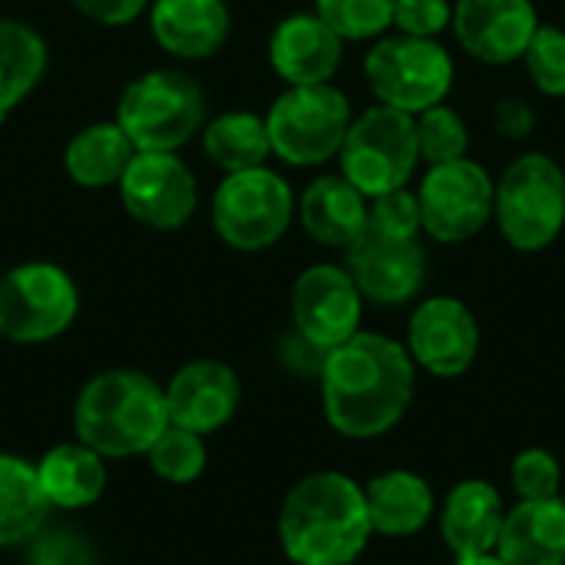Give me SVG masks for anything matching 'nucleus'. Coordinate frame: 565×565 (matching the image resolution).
<instances>
[{
	"label": "nucleus",
	"instance_id": "f257e3e1",
	"mask_svg": "<svg viewBox=\"0 0 565 565\" xmlns=\"http://www.w3.org/2000/svg\"><path fill=\"white\" fill-rule=\"evenodd\" d=\"M318 384L328 424L348 440H374L411 411L417 364L401 341L358 331L324 354Z\"/></svg>",
	"mask_w": 565,
	"mask_h": 565
},
{
	"label": "nucleus",
	"instance_id": "4468645a",
	"mask_svg": "<svg viewBox=\"0 0 565 565\" xmlns=\"http://www.w3.org/2000/svg\"><path fill=\"white\" fill-rule=\"evenodd\" d=\"M344 255V268L351 271L364 301L381 308H401L414 301L427 285V252L420 238H394L364 225Z\"/></svg>",
	"mask_w": 565,
	"mask_h": 565
},
{
	"label": "nucleus",
	"instance_id": "a211bd4d",
	"mask_svg": "<svg viewBox=\"0 0 565 565\" xmlns=\"http://www.w3.org/2000/svg\"><path fill=\"white\" fill-rule=\"evenodd\" d=\"M341 56H344V40L318 13L285 17L268 40L271 70L288 86L331 83V76L341 66Z\"/></svg>",
	"mask_w": 565,
	"mask_h": 565
},
{
	"label": "nucleus",
	"instance_id": "b1692460",
	"mask_svg": "<svg viewBox=\"0 0 565 565\" xmlns=\"http://www.w3.org/2000/svg\"><path fill=\"white\" fill-rule=\"evenodd\" d=\"M106 457H99L83 440L60 444L36 463V480L50 507L83 510L106 493Z\"/></svg>",
	"mask_w": 565,
	"mask_h": 565
},
{
	"label": "nucleus",
	"instance_id": "a19ab883",
	"mask_svg": "<svg viewBox=\"0 0 565 565\" xmlns=\"http://www.w3.org/2000/svg\"><path fill=\"white\" fill-rule=\"evenodd\" d=\"M563 500H565V490H563Z\"/></svg>",
	"mask_w": 565,
	"mask_h": 565
},
{
	"label": "nucleus",
	"instance_id": "6ab92c4d",
	"mask_svg": "<svg viewBox=\"0 0 565 565\" xmlns=\"http://www.w3.org/2000/svg\"><path fill=\"white\" fill-rule=\"evenodd\" d=\"M507 520V503L503 493L487 483V480H460L450 487V493L440 503L437 523L447 550L454 559H470V556H487L497 550L500 530Z\"/></svg>",
	"mask_w": 565,
	"mask_h": 565
},
{
	"label": "nucleus",
	"instance_id": "58836bf2",
	"mask_svg": "<svg viewBox=\"0 0 565 565\" xmlns=\"http://www.w3.org/2000/svg\"><path fill=\"white\" fill-rule=\"evenodd\" d=\"M33 565H89L83 546L70 536H50L40 543Z\"/></svg>",
	"mask_w": 565,
	"mask_h": 565
},
{
	"label": "nucleus",
	"instance_id": "0eeeda50",
	"mask_svg": "<svg viewBox=\"0 0 565 565\" xmlns=\"http://www.w3.org/2000/svg\"><path fill=\"white\" fill-rule=\"evenodd\" d=\"M354 113L348 96L331 83L288 86L268 109L265 126L271 152L298 169L324 166L341 152Z\"/></svg>",
	"mask_w": 565,
	"mask_h": 565
},
{
	"label": "nucleus",
	"instance_id": "aec40b11",
	"mask_svg": "<svg viewBox=\"0 0 565 565\" xmlns=\"http://www.w3.org/2000/svg\"><path fill=\"white\" fill-rule=\"evenodd\" d=\"M152 40L179 60L215 56L232 33L225 0H149Z\"/></svg>",
	"mask_w": 565,
	"mask_h": 565
},
{
	"label": "nucleus",
	"instance_id": "2f4dec72",
	"mask_svg": "<svg viewBox=\"0 0 565 565\" xmlns=\"http://www.w3.org/2000/svg\"><path fill=\"white\" fill-rule=\"evenodd\" d=\"M526 73L533 79V86L550 96V99H563L565 96V30L553 23H540L526 53H523Z\"/></svg>",
	"mask_w": 565,
	"mask_h": 565
},
{
	"label": "nucleus",
	"instance_id": "4be33fe9",
	"mask_svg": "<svg viewBox=\"0 0 565 565\" xmlns=\"http://www.w3.org/2000/svg\"><path fill=\"white\" fill-rule=\"evenodd\" d=\"M364 503H367L371 530L391 540L417 536L424 526H430L437 513V497L430 483L414 470L377 473L364 487Z\"/></svg>",
	"mask_w": 565,
	"mask_h": 565
},
{
	"label": "nucleus",
	"instance_id": "f3484780",
	"mask_svg": "<svg viewBox=\"0 0 565 565\" xmlns=\"http://www.w3.org/2000/svg\"><path fill=\"white\" fill-rule=\"evenodd\" d=\"M242 401L238 374L222 361H192L175 371L166 384L169 424L185 427L199 437L225 427Z\"/></svg>",
	"mask_w": 565,
	"mask_h": 565
},
{
	"label": "nucleus",
	"instance_id": "f704fd0d",
	"mask_svg": "<svg viewBox=\"0 0 565 565\" xmlns=\"http://www.w3.org/2000/svg\"><path fill=\"white\" fill-rule=\"evenodd\" d=\"M454 3L450 0H397L394 3V26L407 36L437 40L444 30H450Z\"/></svg>",
	"mask_w": 565,
	"mask_h": 565
},
{
	"label": "nucleus",
	"instance_id": "7ed1b4c3",
	"mask_svg": "<svg viewBox=\"0 0 565 565\" xmlns=\"http://www.w3.org/2000/svg\"><path fill=\"white\" fill-rule=\"evenodd\" d=\"M73 427L99 457L146 454L169 427L166 387L142 371L96 374L76 397Z\"/></svg>",
	"mask_w": 565,
	"mask_h": 565
},
{
	"label": "nucleus",
	"instance_id": "5701e85b",
	"mask_svg": "<svg viewBox=\"0 0 565 565\" xmlns=\"http://www.w3.org/2000/svg\"><path fill=\"white\" fill-rule=\"evenodd\" d=\"M298 218L318 245L348 248L367 225V199L344 175H318L298 202Z\"/></svg>",
	"mask_w": 565,
	"mask_h": 565
},
{
	"label": "nucleus",
	"instance_id": "393cba45",
	"mask_svg": "<svg viewBox=\"0 0 565 565\" xmlns=\"http://www.w3.org/2000/svg\"><path fill=\"white\" fill-rule=\"evenodd\" d=\"M132 156H136V146L119 129V122L109 119V122H93V126L79 129L66 142L63 166L76 185L106 189V185H119Z\"/></svg>",
	"mask_w": 565,
	"mask_h": 565
},
{
	"label": "nucleus",
	"instance_id": "6e6552de",
	"mask_svg": "<svg viewBox=\"0 0 565 565\" xmlns=\"http://www.w3.org/2000/svg\"><path fill=\"white\" fill-rule=\"evenodd\" d=\"M364 79L381 106L417 116L447 99L454 86V56L437 40L407 33L377 36L364 56Z\"/></svg>",
	"mask_w": 565,
	"mask_h": 565
},
{
	"label": "nucleus",
	"instance_id": "f8f14e48",
	"mask_svg": "<svg viewBox=\"0 0 565 565\" xmlns=\"http://www.w3.org/2000/svg\"><path fill=\"white\" fill-rule=\"evenodd\" d=\"M116 189L126 212L159 232L182 228L199 205L195 175L175 152H136Z\"/></svg>",
	"mask_w": 565,
	"mask_h": 565
},
{
	"label": "nucleus",
	"instance_id": "c85d7f7f",
	"mask_svg": "<svg viewBox=\"0 0 565 565\" xmlns=\"http://www.w3.org/2000/svg\"><path fill=\"white\" fill-rule=\"evenodd\" d=\"M414 126H417V149H420V159L427 166H444V162L467 159L470 129H467L463 116L454 106L437 103V106L417 113Z\"/></svg>",
	"mask_w": 565,
	"mask_h": 565
},
{
	"label": "nucleus",
	"instance_id": "dca6fc26",
	"mask_svg": "<svg viewBox=\"0 0 565 565\" xmlns=\"http://www.w3.org/2000/svg\"><path fill=\"white\" fill-rule=\"evenodd\" d=\"M540 13L533 0H457L450 30L467 56L487 66H510L523 60Z\"/></svg>",
	"mask_w": 565,
	"mask_h": 565
},
{
	"label": "nucleus",
	"instance_id": "9b49d317",
	"mask_svg": "<svg viewBox=\"0 0 565 565\" xmlns=\"http://www.w3.org/2000/svg\"><path fill=\"white\" fill-rule=\"evenodd\" d=\"M493 189L497 182L473 159L430 166L417 189L424 235L437 245H463L477 238L493 218Z\"/></svg>",
	"mask_w": 565,
	"mask_h": 565
},
{
	"label": "nucleus",
	"instance_id": "4c0bfd02",
	"mask_svg": "<svg viewBox=\"0 0 565 565\" xmlns=\"http://www.w3.org/2000/svg\"><path fill=\"white\" fill-rule=\"evenodd\" d=\"M324 348H318V344H311L308 338H301L298 331H291L285 341H281V361H285V367H291L295 374H311V377H318L321 374V367H324Z\"/></svg>",
	"mask_w": 565,
	"mask_h": 565
},
{
	"label": "nucleus",
	"instance_id": "cd10ccee",
	"mask_svg": "<svg viewBox=\"0 0 565 565\" xmlns=\"http://www.w3.org/2000/svg\"><path fill=\"white\" fill-rule=\"evenodd\" d=\"M46 73L43 36L20 23L0 17V122L36 89Z\"/></svg>",
	"mask_w": 565,
	"mask_h": 565
},
{
	"label": "nucleus",
	"instance_id": "ea45409f",
	"mask_svg": "<svg viewBox=\"0 0 565 565\" xmlns=\"http://www.w3.org/2000/svg\"><path fill=\"white\" fill-rule=\"evenodd\" d=\"M454 565H507L497 553H487V556H470V559H457Z\"/></svg>",
	"mask_w": 565,
	"mask_h": 565
},
{
	"label": "nucleus",
	"instance_id": "412c9836",
	"mask_svg": "<svg viewBox=\"0 0 565 565\" xmlns=\"http://www.w3.org/2000/svg\"><path fill=\"white\" fill-rule=\"evenodd\" d=\"M507 565H565V500H520L507 510L497 550Z\"/></svg>",
	"mask_w": 565,
	"mask_h": 565
},
{
	"label": "nucleus",
	"instance_id": "e433bc0d",
	"mask_svg": "<svg viewBox=\"0 0 565 565\" xmlns=\"http://www.w3.org/2000/svg\"><path fill=\"white\" fill-rule=\"evenodd\" d=\"M73 7L89 17L93 23H103V26H122L129 20H136L149 0H73Z\"/></svg>",
	"mask_w": 565,
	"mask_h": 565
},
{
	"label": "nucleus",
	"instance_id": "9d476101",
	"mask_svg": "<svg viewBox=\"0 0 565 565\" xmlns=\"http://www.w3.org/2000/svg\"><path fill=\"white\" fill-rule=\"evenodd\" d=\"M76 311V281L53 262H23L0 278V338L13 344L60 338Z\"/></svg>",
	"mask_w": 565,
	"mask_h": 565
},
{
	"label": "nucleus",
	"instance_id": "7c9ffc66",
	"mask_svg": "<svg viewBox=\"0 0 565 565\" xmlns=\"http://www.w3.org/2000/svg\"><path fill=\"white\" fill-rule=\"evenodd\" d=\"M397 0H315V13L341 40H377L394 26Z\"/></svg>",
	"mask_w": 565,
	"mask_h": 565
},
{
	"label": "nucleus",
	"instance_id": "c9c22d12",
	"mask_svg": "<svg viewBox=\"0 0 565 565\" xmlns=\"http://www.w3.org/2000/svg\"><path fill=\"white\" fill-rule=\"evenodd\" d=\"M493 122H497V132H500L503 139L520 142V139L533 136V129H536V113H533V106H530L526 99L507 96V99H500V106H497V113H493Z\"/></svg>",
	"mask_w": 565,
	"mask_h": 565
},
{
	"label": "nucleus",
	"instance_id": "bb28decb",
	"mask_svg": "<svg viewBox=\"0 0 565 565\" xmlns=\"http://www.w3.org/2000/svg\"><path fill=\"white\" fill-rule=\"evenodd\" d=\"M202 149L215 169L228 172H245L255 166H265L271 156V139L265 116L248 113V109H228L218 113L212 122L202 126Z\"/></svg>",
	"mask_w": 565,
	"mask_h": 565
},
{
	"label": "nucleus",
	"instance_id": "2eb2a0df",
	"mask_svg": "<svg viewBox=\"0 0 565 565\" xmlns=\"http://www.w3.org/2000/svg\"><path fill=\"white\" fill-rule=\"evenodd\" d=\"M364 295L341 265H311L291 288V321L301 338L331 351L361 331Z\"/></svg>",
	"mask_w": 565,
	"mask_h": 565
},
{
	"label": "nucleus",
	"instance_id": "20e7f679",
	"mask_svg": "<svg viewBox=\"0 0 565 565\" xmlns=\"http://www.w3.org/2000/svg\"><path fill=\"white\" fill-rule=\"evenodd\" d=\"M493 218L516 252H543L565 228V172L546 152L513 159L493 189Z\"/></svg>",
	"mask_w": 565,
	"mask_h": 565
},
{
	"label": "nucleus",
	"instance_id": "f03ea898",
	"mask_svg": "<svg viewBox=\"0 0 565 565\" xmlns=\"http://www.w3.org/2000/svg\"><path fill=\"white\" fill-rule=\"evenodd\" d=\"M371 536L364 487L338 470L298 480L278 513V543L295 565H354Z\"/></svg>",
	"mask_w": 565,
	"mask_h": 565
},
{
	"label": "nucleus",
	"instance_id": "423d86ee",
	"mask_svg": "<svg viewBox=\"0 0 565 565\" xmlns=\"http://www.w3.org/2000/svg\"><path fill=\"white\" fill-rule=\"evenodd\" d=\"M338 159L341 175L364 199L404 189L420 162L414 116L381 103L364 109L361 116L351 119Z\"/></svg>",
	"mask_w": 565,
	"mask_h": 565
},
{
	"label": "nucleus",
	"instance_id": "39448f33",
	"mask_svg": "<svg viewBox=\"0 0 565 565\" xmlns=\"http://www.w3.org/2000/svg\"><path fill=\"white\" fill-rule=\"evenodd\" d=\"M116 122L136 152H175L205 126V96L179 70H152L132 79L116 106Z\"/></svg>",
	"mask_w": 565,
	"mask_h": 565
},
{
	"label": "nucleus",
	"instance_id": "72a5a7b5",
	"mask_svg": "<svg viewBox=\"0 0 565 565\" xmlns=\"http://www.w3.org/2000/svg\"><path fill=\"white\" fill-rule=\"evenodd\" d=\"M367 228H374L381 235H394V238H420L424 222H420L417 192H411L404 185V189H394V192H384V195L371 199Z\"/></svg>",
	"mask_w": 565,
	"mask_h": 565
},
{
	"label": "nucleus",
	"instance_id": "1a4fd4ad",
	"mask_svg": "<svg viewBox=\"0 0 565 565\" xmlns=\"http://www.w3.org/2000/svg\"><path fill=\"white\" fill-rule=\"evenodd\" d=\"M295 218L291 185L268 166L228 172L212 199V225L228 248L262 252L285 238Z\"/></svg>",
	"mask_w": 565,
	"mask_h": 565
},
{
	"label": "nucleus",
	"instance_id": "c756f323",
	"mask_svg": "<svg viewBox=\"0 0 565 565\" xmlns=\"http://www.w3.org/2000/svg\"><path fill=\"white\" fill-rule=\"evenodd\" d=\"M146 460H149V470L156 477H162L166 483L182 487V483H192V480L202 477L209 454H205V444H202L199 434L169 424L159 434V440L146 450Z\"/></svg>",
	"mask_w": 565,
	"mask_h": 565
},
{
	"label": "nucleus",
	"instance_id": "a878e982",
	"mask_svg": "<svg viewBox=\"0 0 565 565\" xmlns=\"http://www.w3.org/2000/svg\"><path fill=\"white\" fill-rule=\"evenodd\" d=\"M50 503L40 490L36 467L0 454V550L33 540L46 523Z\"/></svg>",
	"mask_w": 565,
	"mask_h": 565
},
{
	"label": "nucleus",
	"instance_id": "473e14b6",
	"mask_svg": "<svg viewBox=\"0 0 565 565\" xmlns=\"http://www.w3.org/2000/svg\"><path fill=\"white\" fill-rule=\"evenodd\" d=\"M510 490L516 500H553L563 497V467L543 447H526L510 463Z\"/></svg>",
	"mask_w": 565,
	"mask_h": 565
},
{
	"label": "nucleus",
	"instance_id": "ddd939ff",
	"mask_svg": "<svg viewBox=\"0 0 565 565\" xmlns=\"http://www.w3.org/2000/svg\"><path fill=\"white\" fill-rule=\"evenodd\" d=\"M417 367L434 377H463L480 354V324L470 305L454 295L424 298L407 321V344Z\"/></svg>",
	"mask_w": 565,
	"mask_h": 565
}]
</instances>
